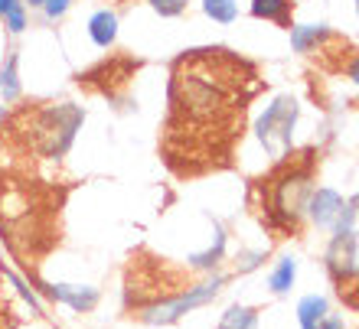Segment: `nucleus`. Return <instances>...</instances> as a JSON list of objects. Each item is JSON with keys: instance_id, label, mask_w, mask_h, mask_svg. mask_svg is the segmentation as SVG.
<instances>
[{"instance_id": "nucleus-1", "label": "nucleus", "mask_w": 359, "mask_h": 329, "mask_svg": "<svg viewBox=\"0 0 359 329\" xmlns=\"http://www.w3.org/2000/svg\"><path fill=\"white\" fill-rule=\"evenodd\" d=\"M258 82L245 59L226 49H196L173 66L170 76V131L212 137V147L232 141L242 127L248 98Z\"/></svg>"}, {"instance_id": "nucleus-2", "label": "nucleus", "mask_w": 359, "mask_h": 329, "mask_svg": "<svg viewBox=\"0 0 359 329\" xmlns=\"http://www.w3.org/2000/svg\"><path fill=\"white\" fill-rule=\"evenodd\" d=\"M86 121V111L72 102L62 104H49V108H39L29 118V141H33V150L39 157H49V160H59L66 157L72 141H76L79 127Z\"/></svg>"}, {"instance_id": "nucleus-3", "label": "nucleus", "mask_w": 359, "mask_h": 329, "mask_svg": "<svg viewBox=\"0 0 359 329\" xmlns=\"http://www.w3.org/2000/svg\"><path fill=\"white\" fill-rule=\"evenodd\" d=\"M307 199H311V160L284 169L271 179V186H268V218H271V225L294 232L297 218L307 209Z\"/></svg>"}, {"instance_id": "nucleus-4", "label": "nucleus", "mask_w": 359, "mask_h": 329, "mask_svg": "<svg viewBox=\"0 0 359 329\" xmlns=\"http://www.w3.org/2000/svg\"><path fill=\"white\" fill-rule=\"evenodd\" d=\"M219 287H222V277L203 281V284H196V287L180 290L177 297H170V300H157V303H151V307H144L137 316H141L147 326H170V323L183 320L189 310H196V307H203V303L216 300Z\"/></svg>"}, {"instance_id": "nucleus-5", "label": "nucleus", "mask_w": 359, "mask_h": 329, "mask_svg": "<svg viewBox=\"0 0 359 329\" xmlns=\"http://www.w3.org/2000/svg\"><path fill=\"white\" fill-rule=\"evenodd\" d=\"M294 121H297V102L287 94L274 98L271 108L258 118V141L265 144V150L271 157H284V150L291 147Z\"/></svg>"}, {"instance_id": "nucleus-6", "label": "nucleus", "mask_w": 359, "mask_h": 329, "mask_svg": "<svg viewBox=\"0 0 359 329\" xmlns=\"http://www.w3.org/2000/svg\"><path fill=\"white\" fill-rule=\"evenodd\" d=\"M36 287L43 297H49L53 303H62L72 313H92L102 300L98 287H92V284H36Z\"/></svg>"}, {"instance_id": "nucleus-7", "label": "nucleus", "mask_w": 359, "mask_h": 329, "mask_svg": "<svg viewBox=\"0 0 359 329\" xmlns=\"http://www.w3.org/2000/svg\"><path fill=\"white\" fill-rule=\"evenodd\" d=\"M330 271L337 274V277H350V274H356V232H337V238H333L330 245Z\"/></svg>"}, {"instance_id": "nucleus-8", "label": "nucleus", "mask_w": 359, "mask_h": 329, "mask_svg": "<svg viewBox=\"0 0 359 329\" xmlns=\"http://www.w3.org/2000/svg\"><path fill=\"white\" fill-rule=\"evenodd\" d=\"M307 209H311V218L317 225H337V218L343 212V199L333 189H317L307 199Z\"/></svg>"}, {"instance_id": "nucleus-9", "label": "nucleus", "mask_w": 359, "mask_h": 329, "mask_svg": "<svg viewBox=\"0 0 359 329\" xmlns=\"http://www.w3.org/2000/svg\"><path fill=\"white\" fill-rule=\"evenodd\" d=\"M88 36L98 49H111L118 43V13L114 10H95L88 17Z\"/></svg>"}, {"instance_id": "nucleus-10", "label": "nucleus", "mask_w": 359, "mask_h": 329, "mask_svg": "<svg viewBox=\"0 0 359 329\" xmlns=\"http://www.w3.org/2000/svg\"><path fill=\"white\" fill-rule=\"evenodd\" d=\"M20 92H23V85H20V56L10 49L4 62H0V94H4V104L17 102Z\"/></svg>"}, {"instance_id": "nucleus-11", "label": "nucleus", "mask_w": 359, "mask_h": 329, "mask_svg": "<svg viewBox=\"0 0 359 329\" xmlns=\"http://www.w3.org/2000/svg\"><path fill=\"white\" fill-rule=\"evenodd\" d=\"M330 316V307H327V300L323 297H317V293H311V297H304L301 307H297V320H301L304 329H313L317 323H323Z\"/></svg>"}, {"instance_id": "nucleus-12", "label": "nucleus", "mask_w": 359, "mask_h": 329, "mask_svg": "<svg viewBox=\"0 0 359 329\" xmlns=\"http://www.w3.org/2000/svg\"><path fill=\"white\" fill-rule=\"evenodd\" d=\"M287 10H291V0H252V13H255V17L274 20V23H281V27H291Z\"/></svg>"}, {"instance_id": "nucleus-13", "label": "nucleus", "mask_w": 359, "mask_h": 329, "mask_svg": "<svg viewBox=\"0 0 359 329\" xmlns=\"http://www.w3.org/2000/svg\"><path fill=\"white\" fill-rule=\"evenodd\" d=\"M4 277H7L10 284H13V290L20 293V300L27 303L29 310L36 313V316H43V300H39V293L33 290V287H29V281L27 277H20L17 271H10V267H4Z\"/></svg>"}, {"instance_id": "nucleus-14", "label": "nucleus", "mask_w": 359, "mask_h": 329, "mask_svg": "<svg viewBox=\"0 0 359 329\" xmlns=\"http://www.w3.org/2000/svg\"><path fill=\"white\" fill-rule=\"evenodd\" d=\"M255 326H258V316L248 307H229L222 313V320H219V329H255Z\"/></svg>"}, {"instance_id": "nucleus-15", "label": "nucleus", "mask_w": 359, "mask_h": 329, "mask_svg": "<svg viewBox=\"0 0 359 329\" xmlns=\"http://www.w3.org/2000/svg\"><path fill=\"white\" fill-rule=\"evenodd\" d=\"M222 248H226V235H222V228H216V241H212L206 251L189 254V267H196V271H206V267H212V264L222 258Z\"/></svg>"}, {"instance_id": "nucleus-16", "label": "nucleus", "mask_w": 359, "mask_h": 329, "mask_svg": "<svg viewBox=\"0 0 359 329\" xmlns=\"http://www.w3.org/2000/svg\"><path fill=\"white\" fill-rule=\"evenodd\" d=\"M323 36H327L323 27H294L291 29V43L297 52H311V46H317Z\"/></svg>"}, {"instance_id": "nucleus-17", "label": "nucleus", "mask_w": 359, "mask_h": 329, "mask_svg": "<svg viewBox=\"0 0 359 329\" xmlns=\"http://www.w3.org/2000/svg\"><path fill=\"white\" fill-rule=\"evenodd\" d=\"M203 10H206V17H212L216 23H232V20L238 17L236 0H203Z\"/></svg>"}, {"instance_id": "nucleus-18", "label": "nucleus", "mask_w": 359, "mask_h": 329, "mask_svg": "<svg viewBox=\"0 0 359 329\" xmlns=\"http://www.w3.org/2000/svg\"><path fill=\"white\" fill-rule=\"evenodd\" d=\"M294 274H297V264H294V258H284V261L274 267V274H271V290L274 293H284L294 284Z\"/></svg>"}, {"instance_id": "nucleus-19", "label": "nucleus", "mask_w": 359, "mask_h": 329, "mask_svg": "<svg viewBox=\"0 0 359 329\" xmlns=\"http://www.w3.org/2000/svg\"><path fill=\"white\" fill-rule=\"evenodd\" d=\"M4 27H7L10 36H20V33L27 29V4H23V0H20L17 7H13L7 17H4Z\"/></svg>"}, {"instance_id": "nucleus-20", "label": "nucleus", "mask_w": 359, "mask_h": 329, "mask_svg": "<svg viewBox=\"0 0 359 329\" xmlns=\"http://www.w3.org/2000/svg\"><path fill=\"white\" fill-rule=\"evenodd\" d=\"M147 4H151V10L154 13H161L163 20H173L187 10V0H147Z\"/></svg>"}, {"instance_id": "nucleus-21", "label": "nucleus", "mask_w": 359, "mask_h": 329, "mask_svg": "<svg viewBox=\"0 0 359 329\" xmlns=\"http://www.w3.org/2000/svg\"><path fill=\"white\" fill-rule=\"evenodd\" d=\"M69 7H72V0H46V4H43V20H46V23H56V20H62L69 13Z\"/></svg>"}, {"instance_id": "nucleus-22", "label": "nucleus", "mask_w": 359, "mask_h": 329, "mask_svg": "<svg viewBox=\"0 0 359 329\" xmlns=\"http://www.w3.org/2000/svg\"><path fill=\"white\" fill-rule=\"evenodd\" d=\"M313 329H343V320H340V316H327V320L317 323Z\"/></svg>"}, {"instance_id": "nucleus-23", "label": "nucleus", "mask_w": 359, "mask_h": 329, "mask_svg": "<svg viewBox=\"0 0 359 329\" xmlns=\"http://www.w3.org/2000/svg\"><path fill=\"white\" fill-rule=\"evenodd\" d=\"M17 4H20V0H0V20L7 17V13H10L13 7H17Z\"/></svg>"}, {"instance_id": "nucleus-24", "label": "nucleus", "mask_w": 359, "mask_h": 329, "mask_svg": "<svg viewBox=\"0 0 359 329\" xmlns=\"http://www.w3.org/2000/svg\"><path fill=\"white\" fill-rule=\"evenodd\" d=\"M346 72H350V78H356V82H359V56L353 59L350 66H346Z\"/></svg>"}, {"instance_id": "nucleus-25", "label": "nucleus", "mask_w": 359, "mask_h": 329, "mask_svg": "<svg viewBox=\"0 0 359 329\" xmlns=\"http://www.w3.org/2000/svg\"><path fill=\"white\" fill-rule=\"evenodd\" d=\"M23 4H27L29 10H43V4H46V0H23Z\"/></svg>"}, {"instance_id": "nucleus-26", "label": "nucleus", "mask_w": 359, "mask_h": 329, "mask_svg": "<svg viewBox=\"0 0 359 329\" xmlns=\"http://www.w3.org/2000/svg\"><path fill=\"white\" fill-rule=\"evenodd\" d=\"M4 121H7V104H0V131H4Z\"/></svg>"}, {"instance_id": "nucleus-27", "label": "nucleus", "mask_w": 359, "mask_h": 329, "mask_svg": "<svg viewBox=\"0 0 359 329\" xmlns=\"http://www.w3.org/2000/svg\"><path fill=\"white\" fill-rule=\"evenodd\" d=\"M356 10H359V0H356Z\"/></svg>"}]
</instances>
